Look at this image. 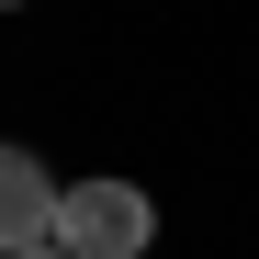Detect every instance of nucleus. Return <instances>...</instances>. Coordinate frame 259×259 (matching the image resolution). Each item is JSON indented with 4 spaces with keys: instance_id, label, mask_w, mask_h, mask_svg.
<instances>
[{
    "instance_id": "nucleus-1",
    "label": "nucleus",
    "mask_w": 259,
    "mask_h": 259,
    "mask_svg": "<svg viewBox=\"0 0 259 259\" xmlns=\"http://www.w3.org/2000/svg\"><path fill=\"white\" fill-rule=\"evenodd\" d=\"M46 248H68V259H147L158 248V203L136 181H57Z\"/></svg>"
},
{
    "instance_id": "nucleus-2",
    "label": "nucleus",
    "mask_w": 259,
    "mask_h": 259,
    "mask_svg": "<svg viewBox=\"0 0 259 259\" xmlns=\"http://www.w3.org/2000/svg\"><path fill=\"white\" fill-rule=\"evenodd\" d=\"M46 226H57V169L0 136V259H12V248H46Z\"/></svg>"
},
{
    "instance_id": "nucleus-3",
    "label": "nucleus",
    "mask_w": 259,
    "mask_h": 259,
    "mask_svg": "<svg viewBox=\"0 0 259 259\" xmlns=\"http://www.w3.org/2000/svg\"><path fill=\"white\" fill-rule=\"evenodd\" d=\"M12 259H68V248H12Z\"/></svg>"
},
{
    "instance_id": "nucleus-4",
    "label": "nucleus",
    "mask_w": 259,
    "mask_h": 259,
    "mask_svg": "<svg viewBox=\"0 0 259 259\" xmlns=\"http://www.w3.org/2000/svg\"><path fill=\"white\" fill-rule=\"evenodd\" d=\"M0 12H23V0H0Z\"/></svg>"
}]
</instances>
